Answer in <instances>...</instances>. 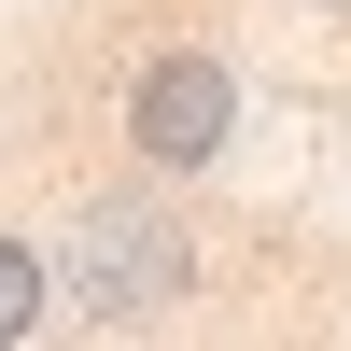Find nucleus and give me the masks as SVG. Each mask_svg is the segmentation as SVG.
Returning a JSON list of instances; mask_svg holds the SVG:
<instances>
[{
	"label": "nucleus",
	"mask_w": 351,
	"mask_h": 351,
	"mask_svg": "<svg viewBox=\"0 0 351 351\" xmlns=\"http://www.w3.org/2000/svg\"><path fill=\"white\" fill-rule=\"evenodd\" d=\"M225 141H239V71H225L211 43H155L127 71V155L183 183V169H211Z\"/></svg>",
	"instance_id": "f03ea898"
},
{
	"label": "nucleus",
	"mask_w": 351,
	"mask_h": 351,
	"mask_svg": "<svg viewBox=\"0 0 351 351\" xmlns=\"http://www.w3.org/2000/svg\"><path fill=\"white\" fill-rule=\"evenodd\" d=\"M197 295V225L169 197H84L71 239H56V309L84 337H141Z\"/></svg>",
	"instance_id": "f257e3e1"
},
{
	"label": "nucleus",
	"mask_w": 351,
	"mask_h": 351,
	"mask_svg": "<svg viewBox=\"0 0 351 351\" xmlns=\"http://www.w3.org/2000/svg\"><path fill=\"white\" fill-rule=\"evenodd\" d=\"M43 309H56V267H43L28 239H0V351H14L28 324H43Z\"/></svg>",
	"instance_id": "7ed1b4c3"
},
{
	"label": "nucleus",
	"mask_w": 351,
	"mask_h": 351,
	"mask_svg": "<svg viewBox=\"0 0 351 351\" xmlns=\"http://www.w3.org/2000/svg\"><path fill=\"white\" fill-rule=\"evenodd\" d=\"M309 14H351V0H309Z\"/></svg>",
	"instance_id": "20e7f679"
}]
</instances>
